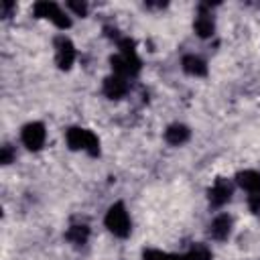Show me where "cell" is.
Listing matches in <instances>:
<instances>
[{
    "label": "cell",
    "mask_w": 260,
    "mask_h": 260,
    "mask_svg": "<svg viewBox=\"0 0 260 260\" xmlns=\"http://www.w3.org/2000/svg\"><path fill=\"white\" fill-rule=\"evenodd\" d=\"M65 140L71 150H85L91 156L100 154V138L87 128H69L65 132Z\"/></svg>",
    "instance_id": "cell-1"
},
{
    "label": "cell",
    "mask_w": 260,
    "mask_h": 260,
    "mask_svg": "<svg viewBox=\"0 0 260 260\" xmlns=\"http://www.w3.org/2000/svg\"><path fill=\"white\" fill-rule=\"evenodd\" d=\"M104 223H106V228L114 234V236H118V238H126V236H130V217H128V211H126V207H124V203H114V205H110V209L106 211V217H104Z\"/></svg>",
    "instance_id": "cell-2"
},
{
    "label": "cell",
    "mask_w": 260,
    "mask_h": 260,
    "mask_svg": "<svg viewBox=\"0 0 260 260\" xmlns=\"http://www.w3.org/2000/svg\"><path fill=\"white\" fill-rule=\"evenodd\" d=\"M32 12H35V16L37 18H47V20H51L55 26H59V28H69L71 26V18L61 10V6L59 4H55V2H49V0H41V2H37L35 6H32Z\"/></svg>",
    "instance_id": "cell-3"
},
{
    "label": "cell",
    "mask_w": 260,
    "mask_h": 260,
    "mask_svg": "<svg viewBox=\"0 0 260 260\" xmlns=\"http://www.w3.org/2000/svg\"><path fill=\"white\" fill-rule=\"evenodd\" d=\"M110 63H112L114 75H120L124 79L136 77L140 73V67H142V63H140V59H138L136 53H116L110 59Z\"/></svg>",
    "instance_id": "cell-4"
},
{
    "label": "cell",
    "mask_w": 260,
    "mask_h": 260,
    "mask_svg": "<svg viewBox=\"0 0 260 260\" xmlns=\"http://www.w3.org/2000/svg\"><path fill=\"white\" fill-rule=\"evenodd\" d=\"M75 61V47L73 43L65 37V35H59L55 39V63L59 69H69Z\"/></svg>",
    "instance_id": "cell-5"
},
{
    "label": "cell",
    "mask_w": 260,
    "mask_h": 260,
    "mask_svg": "<svg viewBox=\"0 0 260 260\" xmlns=\"http://www.w3.org/2000/svg\"><path fill=\"white\" fill-rule=\"evenodd\" d=\"M45 138H47V132L41 122H30L20 132V140L28 150H41V146L45 144Z\"/></svg>",
    "instance_id": "cell-6"
},
{
    "label": "cell",
    "mask_w": 260,
    "mask_h": 260,
    "mask_svg": "<svg viewBox=\"0 0 260 260\" xmlns=\"http://www.w3.org/2000/svg\"><path fill=\"white\" fill-rule=\"evenodd\" d=\"M232 193H234V183L230 181V179H223V177H219V179H215V183L209 187V203L213 205V207H221V205H225L230 199H232Z\"/></svg>",
    "instance_id": "cell-7"
},
{
    "label": "cell",
    "mask_w": 260,
    "mask_h": 260,
    "mask_svg": "<svg viewBox=\"0 0 260 260\" xmlns=\"http://www.w3.org/2000/svg\"><path fill=\"white\" fill-rule=\"evenodd\" d=\"M128 91V79L120 77V75H110L104 79V93L110 98V100H120L124 98Z\"/></svg>",
    "instance_id": "cell-8"
},
{
    "label": "cell",
    "mask_w": 260,
    "mask_h": 260,
    "mask_svg": "<svg viewBox=\"0 0 260 260\" xmlns=\"http://www.w3.org/2000/svg\"><path fill=\"white\" fill-rule=\"evenodd\" d=\"M230 234H232V217H230L228 213L217 215V217L209 223V236H211L213 240L223 242V240L230 238Z\"/></svg>",
    "instance_id": "cell-9"
},
{
    "label": "cell",
    "mask_w": 260,
    "mask_h": 260,
    "mask_svg": "<svg viewBox=\"0 0 260 260\" xmlns=\"http://www.w3.org/2000/svg\"><path fill=\"white\" fill-rule=\"evenodd\" d=\"M236 183L248 193H260V173L258 171H240L236 175Z\"/></svg>",
    "instance_id": "cell-10"
},
{
    "label": "cell",
    "mask_w": 260,
    "mask_h": 260,
    "mask_svg": "<svg viewBox=\"0 0 260 260\" xmlns=\"http://www.w3.org/2000/svg\"><path fill=\"white\" fill-rule=\"evenodd\" d=\"M181 65H183V71L189 73V75H193V77H203L207 73L205 61L201 57H197V55H185L183 61H181Z\"/></svg>",
    "instance_id": "cell-11"
},
{
    "label": "cell",
    "mask_w": 260,
    "mask_h": 260,
    "mask_svg": "<svg viewBox=\"0 0 260 260\" xmlns=\"http://www.w3.org/2000/svg\"><path fill=\"white\" fill-rule=\"evenodd\" d=\"M189 134L191 132H189L187 126H183V124H171L165 130V140L169 144H173V146H181V144H185L189 140Z\"/></svg>",
    "instance_id": "cell-12"
},
{
    "label": "cell",
    "mask_w": 260,
    "mask_h": 260,
    "mask_svg": "<svg viewBox=\"0 0 260 260\" xmlns=\"http://www.w3.org/2000/svg\"><path fill=\"white\" fill-rule=\"evenodd\" d=\"M193 28H195V32H197L201 39H207V37L213 35V30H215V22H213V18H211L209 12L201 10L199 16H197L195 22H193Z\"/></svg>",
    "instance_id": "cell-13"
},
{
    "label": "cell",
    "mask_w": 260,
    "mask_h": 260,
    "mask_svg": "<svg viewBox=\"0 0 260 260\" xmlns=\"http://www.w3.org/2000/svg\"><path fill=\"white\" fill-rule=\"evenodd\" d=\"M65 238H67L71 244H75V246L85 244V242H87V238H89V228H87V225H83V223L71 225V228L65 232Z\"/></svg>",
    "instance_id": "cell-14"
},
{
    "label": "cell",
    "mask_w": 260,
    "mask_h": 260,
    "mask_svg": "<svg viewBox=\"0 0 260 260\" xmlns=\"http://www.w3.org/2000/svg\"><path fill=\"white\" fill-rule=\"evenodd\" d=\"M183 260H211V250L205 244H195L189 252L183 254Z\"/></svg>",
    "instance_id": "cell-15"
},
{
    "label": "cell",
    "mask_w": 260,
    "mask_h": 260,
    "mask_svg": "<svg viewBox=\"0 0 260 260\" xmlns=\"http://www.w3.org/2000/svg\"><path fill=\"white\" fill-rule=\"evenodd\" d=\"M12 158H14V150H12V146H10V144H4V146L0 148V162H2V165H10Z\"/></svg>",
    "instance_id": "cell-16"
},
{
    "label": "cell",
    "mask_w": 260,
    "mask_h": 260,
    "mask_svg": "<svg viewBox=\"0 0 260 260\" xmlns=\"http://www.w3.org/2000/svg\"><path fill=\"white\" fill-rule=\"evenodd\" d=\"M67 8L73 10L77 16H85V12H87V4L85 2H67Z\"/></svg>",
    "instance_id": "cell-17"
},
{
    "label": "cell",
    "mask_w": 260,
    "mask_h": 260,
    "mask_svg": "<svg viewBox=\"0 0 260 260\" xmlns=\"http://www.w3.org/2000/svg\"><path fill=\"white\" fill-rule=\"evenodd\" d=\"M248 207L252 213H260V193H250L248 197Z\"/></svg>",
    "instance_id": "cell-18"
},
{
    "label": "cell",
    "mask_w": 260,
    "mask_h": 260,
    "mask_svg": "<svg viewBox=\"0 0 260 260\" xmlns=\"http://www.w3.org/2000/svg\"><path fill=\"white\" fill-rule=\"evenodd\" d=\"M12 8H14V4H12V2H2V14H4V16H8Z\"/></svg>",
    "instance_id": "cell-19"
}]
</instances>
